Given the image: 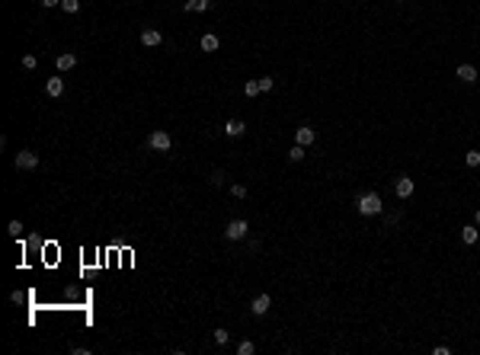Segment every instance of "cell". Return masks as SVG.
Segmentation results:
<instances>
[{"instance_id":"cell-12","label":"cell","mask_w":480,"mask_h":355,"mask_svg":"<svg viewBox=\"0 0 480 355\" xmlns=\"http://www.w3.org/2000/svg\"><path fill=\"white\" fill-rule=\"evenodd\" d=\"M45 93H48V96H61V93H64V80L61 77H48Z\"/></svg>"},{"instance_id":"cell-3","label":"cell","mask_w":480,"mask_h":355,"mask_svg":"<svg viewBox=\"0 0 480 355\" xmlns=\"http://www.w3.org/2000/svg\"><path fill=\"white\" fill-rule=\"evenodd\" d=\"M247 234H250V224H247L244 218H234V221L224 227V237H228V240H244Z\"/></svg>"},{"instance_id":"cell-29","label":"cell","mask_w":480,"mask_h":355,"mask_svg":"<svg viewBox=\"0 0 480 355\" xmlns=\"http://www.w3.org/2000/svg\"><path fill=\"white\" fill-rule=\"evenodd\" d=\"M474 224H477V227H480V208H477V215H474Z\"/></svg>"},{"instance_id":"cell-9","label":"cell","mask_w":480,"mask_h":355,"mask_svg":"<svg viewBox=\"0 0 480 355\" xmlns=\"http://www.w3.org/2000/svg\"><path fill=\"white\" fill-rule=\"evenodd\" d=\"M244 132H247V125L240 122V118H231V122H224V135H228V138H240Z\"/></svg>"},{"instance_id":"cell-7","label":"cell","mask_w":480,"mask_h":355,"mask_svg":"<svg viewBox=\"0 0 480 355\" xmlns=\"http://www.w3.org/2000/svg\"><path fill=\"white\" fill-rule=\"evenodd\" d=\"M269 307H272V298H269V294H256V298H253V304H250V310H253L256 317L269 314Z\"/></svg>"},{"instance_id":"cell-28","label":"cell","mask_w":480,"mask_h":355,"mask_svg":"<svg viewBox=\"0 0 480 355\" xmlns=\"http://www.w3.org/2000/svg\"><path fill=\"white\" fill-rule=\"evenodd\" d=\"M42 7L52 10V7H61V0H42Z\"/></svg>"},{"instance_id":"cell-27","label":"cell","mask_w":480,"mask_h":355,"mask_svg":"<svg viewBox=\"0 0 480 355\" xmlns=\"http://www.w3.org/2000/svg\"><path fill=\"white\" fill-rule=\"evenodd\" d=\"M71 355H90V349H87V346H74V349H71Z\"/></svg>"},{"instance_id":"cell-11","label":"cell","mask_w":480,"mask_h":355,"mask_svg":"<svg viewBox=\"0 0 480 355\" xmlns=\"http://www.w3.org/2000/svg\"><path fill=\"white\" fill-rule=\"evenodd\" d=\"M458 80H461V84H474V80H477V68H474V64H461V68H458Z\"/></svg>"},{"instance_id":"cell-19","label":"cell","mask_w":480,"mask_h":355,"mask_svg":"<svg viewBox=\"0 0 480 355\" xmlns=\"http://www.w3.org/2000/svg\"><path fill=\"white\" fill-rule=\"evenodd\" d=\"M464 163H467V167H480V151H467Z\"/></svg>"},{"instance_id":"cell-15","label":"cell","mask_w":480,"mask_h":355,"mask_svg":"<svg viewBox=\"0 0 480 355\" xmlns=\"http://www.w3.org/2000/svg\"><path fill=\"white\" fill-rule=\"evenodd\" d=\"M208 3H212V0H186V10H189V13H205Z\"/></svg>"},{"instance_id":"cell-10","label":"cell","mask_w":480,"mask_h":355,"mask_svg":"<svg viewBox=\"0 0 480 355\" xmlns=\"http://www.w3.org/2000/svg\"><path fill=\"white\" fill-rule=\"evenodd\" d=\"M77 68V54L74 51H64V54H58V70H74Z\"/></svg>"},{"instance_id":"cell-5","label":"cell","mask_w":480,"mask_h":355,"mask_svg":"<svg viewBox=\"0 0 480 355\" xmlns=\"http://www.w3.org/2000/svg\"><path fill=\"white\" fill-rule=\"evenodd\" d=\"M314 141H317V132H314L311 125H301V128L295 132V144L307 147V144H314Z\"/></svg>"},{"instance_id":"cell-6","label":"cell","mask_w":480,"mask_h":355,"mask_svg":"<svg viewBox=\"0 0 480 355\" xmlns=\"http://www.w3.org/2000/svg\"><path fill=\"white\" fill-rule=\"evenodd\" d=\"M413 189H416V186H413V179H410V176H400V179L394 183L397 199H410V195H413Z\"/></svg>"},{"instance_id":"cell-25","label":"cell","mask_w":480,"mask_h":355,"mask_svg":"<svg viewBox=\"0 0 480 355\" xmlns=\"http://www.w3.org/2000/svg\"><path fill=\"white\" fill-rule=\"evenodd\" d=\"M272 77H259V90H263V93H269V90H272Z\"/></svg>"},{"instance_id":"cell-1","label":"cell","mask_w":480,"mask_h":355,"mask_svg":"<svg viewBox=\"0 0 480 355\" xmlns=\"http://www.w3.org/2000/svg\"><path fill=\"white\" fill-rule=\"evenodd\" d=\"M356 208H358V215H365V218H372V215H381V195L378 192H365V195H358V202H356Z\"/></svg>"},{"instance_id":"cell-8","label":"cell","mask_w":480,"mask_h":355,"mask_svg":"<svg viewBox=\"0 0 480 355\" xmlns=\"http://www.w3.org/2000/svg\"><path fill=\"white\" fill-rule=\"evenodd\" d=\"M160 42H163L160 29H144V32H141V45H144V48H157Z\"/></svg>"},{"instance_id":"cell-22","label":"cell","mask_w":480,"mask_h":355,"mask_svg":"<svg viewBox=\"0 0 480 355\" xmlns=\"http://www.w3.org/2000/svg\"><path fill=\"white\" fill-rule=\"evenodd\" d=\"M228 339H231L228 330H214V342H218V346H228Z\"/></svg>"},{"instance_id":"cell-24","label":"cell","mask_w":480,"mask_h":355,"mask_svg":"<svg viewBox=\"0 0 480 355\" xmlns=\"http://www.w3.org/2000/svg\"><path fill=\"white\" fill-rule=\"evenodd\" d=\"M7 231H10V237H19V234H23V224H19V221H10Z\"/></svg>"},{"instance_id":"cell-16","label":"cell","mask_w":480,"mask_h":355,"mask_svg":"<svg viewBox=\"0 0 480 355\" xmlns=\"http://www.w3.org/2000/svg\"><path fill=\"white\" fill-rule=\"evenodd\" d=\"M244 93H247V96H250V100H253V96H259V93H263V90H259V80H247Z\"/></svg>"},{"instance_id":"cell-14","label":"cell","mask_w":480,"mask_h":355,"mask_svg":"<svg viewBox=\"0 0 480 355\" xmlns=\"http://www.w3.org/2000/svg\"><path fill=\"white\" fill-rule=\"evenodd\" d=\"M198 45H202V51H218V45H221V42H218V35H212V32H208V35H202V42H198Z\"/></svg>"},{"instance_id":"cell-20","label":"cell","mask_w":480,"mask_h":355,"mask_svg":"<svg viewBox=\"0 0 480 355\" xmlns=\"http://www.w3.org/2000/svg\"><path fill=\"white\" fill-rule=\"evenodd\" d=\"M231 195H234V199H247V186L244 183H234V186H231Z\"/></svg>"},{"instance_id":"cell-17","label":"cell","mask_w":480,"mask_h":355,"mask_svg":"<svg viewBox=\"0 0 480 355\" xmlns=\"http://www.w3.org/2000/svg\"><path fill=\"white\" fill-rule=\"evenodd\" d=\"M288 160H291V163L304 160V147H301V144H295V147H291V151H288Z\"/></svg>"},{"instance_id":"cell-4","label":"cell","mask_w":480,"mask_h":355,"mask_svg":"<svg viewBox=\"0 0 480 355\" xmlns=\"http://www.w3.org/2000/svg\"><path fill=\"white\" fill-rule=\"evenodd\" d=\"M13 163H16V170H36L38 167V154L36 151H19V154L13 157Z\"/></svg>"},{"instance_id":"cell-23","label":"cell","mask_w":480,"mask_h":355,"mask_svg":"<svg viewBox=\"0 0 480 355\" xmlns=\"http://www.w3.org/2000/svg\"><path fill=\"white\" fill-rule=\"evenodd\" d=\"M36 64H38L36 54H23V68H26V70H36Z\"/></svg>"},{"instance_id":"cell-13","label":"cell","mask_w":480,"mask_h":355,"mask_svg":"<svg viewBox=\"0 0 480 355\" xmlns=\"http://www.w3.org/2000/svg\"><path fill=\"white\" fill-rule=\"evenodd\" d=\"M477 237H480V227H477V224L461 227V240H464V243H477Z\"/></svg>"},{"instance_id":"cell-21","label":"cell","mask_w":480,"mask_h":355,"mask_svg":"<svg viewBox=\"0 0 480 355\" xmlns=\"http://www.w3.org/2000/svg\"><path fill=\"white\" fill-rule=\"evenodd\" d=\"M61 10L64 13H77V10H80V0H61Z\"/></svg>"},{"instance_id":"cell-2","label":"cell","mask_w":480,"mask_h":355,"mask_svg":"<svg viewBox=\"0 0 480 355\" xmlns=\"http://www.w3.org/2000/svg\"><path fill=\"white\" fill-rule=\"evenodd\" d=\"M147 147H154L160 154H170V151H173V138H170L163 128H157V132H151V138H147Z\"/></svg>"},{"instance_id":"cell-18","label":"cell","mask_w":480,"mask_h":355,"mask_svg":"<svg viewBox=\"0 0 480 355\" xmlns=\"http://www.w3.org/2000/svg\"><path fill=\"white\" fill-rule=\"evenodd\" d=\"M253 352H256V346H253L250 339H244L240 346H237V355H253Z\"/></svg>"},{"instance_id":"cell-26","label":"cell","mask_w":480,"mask_h":355,"mask_svg":"<svg viewBox=\"0 0 480 355\" xmlns=\"http://www.w3.org/2000/svg\"><path fill=\"white\" fill-rule=\"evenodd\" d=\"M212 186H224V173H221V170L212 173Z\"/></svg>"}]
</instances>
